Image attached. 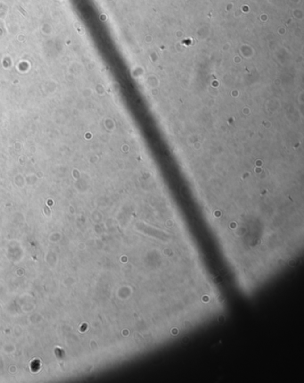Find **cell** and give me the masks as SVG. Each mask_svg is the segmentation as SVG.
<instances>
[]
</instances>
